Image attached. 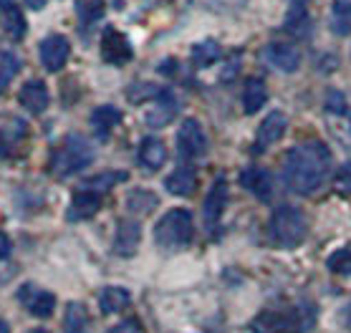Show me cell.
<instances>
[{"mask_svg":"<svg viewBox=\"0 0 351 333\" xmlns=\"http://www.w3.org/2000/svg\"><path fill=\"white\" fill-rule=\"evenodd\" d=\"M316 323V316H313V308L308 306H295V308H288L283 313H261V316L253 321V331L258 333H306L308 328H313Z\"/></svg>","mask_w":351,"mask_h":333,"instance_id":"7a4b0ae2","label":"cell"},{"mask_svg":"<svg viewBox=\"0 0 351 333\" xmlns=\"http://www.w3.org/2000/svg\"><path fill=\"white\" fill-rule=\"evenodd\" d=\"M263 56L268 64L276 66V69L283 73H293V71H298V66H301V53H298L295 46H291V43H280V40L268 43V46L263 48Z\"/></svg>","mask_w":351,"mask_h":333,"instance_id":"30bf717a","label":"cell"},{"mask_svg":"<svg viewBox=\"0 0 351 333\" xmlns=\"http://www.w3.org/2000/svg\"><path fill=\"white\" fill-rule=\"evenodd\" d=\"M0 333H10V325L5 323V321H3V318H0Z\"/></svg>","mask_w":351,"mask_h":333,"instance_id":"f35d334b","label":"cell"},{"mask_svg":"<svg viewBox=\"0 0 351 333\" xmlns=\"http://www.w3.org/2000/svg\"><path fill=\"white\" fill-rule=\"evenodd\" d=\"M199 3H205L208 8H232V5H240L243 0H199Z\"/></svg>","mask_w":351,"mask_h":333,"instance_id":"d590c367","label":"cell"},{"mask_svg":"<svg viewBox=\"0 0 351 333\" xmlns=\"http://www.w3.org/2000/svg\"><path fill=\"white\" fill-rule=\"evenodd\" d=\"M139 164L144 166V169H149V172H154V169H160L165 162H167V149H165V144L160 142V139H154V136H147V139H142V144H139Z\"/></svg>","mask_w":351,"mask_h":333,"instance_id":"ac0fdd59","label":"cell"},{"mask_svg":"<svg viewBox=\"0 0 351 333\" xmlns=\"http://www.w3.org/2000/svg\"><path fill=\"white\" fill-rule=\"evenodd\" d=\"M139 240H142V227L136 220H121L117 225V238H114V250L121 258H129V255L136 253L139 247Z\"/></svg>","mask_w":351,"mask_h":333,"instance_id":"9a60e30c","label":"cell"},{"mask_svg":"<svg viewBox=\"0 0 351 333\" xmlns=\"http://www.w3.org/2000/svg\"><path fill=\"white\" fill-rule=\"evenodd\" d=\"M76 13L81 23H96L104 16V0H76Z\"/></svg>","mask_w":351,"mask_h":333,"instance_id":"f1b7e54d","label":"cell"},{"mask_svg":"<svg viewBox=\"0 0 351 333\" xmlns=\"http://www.w3.org/2000/svg\"><path fill=\"white\" fill-rule=\"evenodd\" d=\"M286 31L295 38H306L308 31H311V18L306 13L304 5H293V8L288 10L286 16Z\"/></svg>","mask_w":351,"mask_h":333,"instance_id":"603a6c76","label":"cell"},{"mask_svg":"<svg viewBox=\"0 0 351 333\" xmlns=\"http://www.w3.org/2000/svg\"><path fill=\"white\" fill-rule=\"evenodd\" d=\"M66 333H86L88 331V313L84 303H69L64 316Z\"/></svg>","mask_w":351,"mask_h":333,"instance_id":"cb8c5ba5","label":"cell"},{"mask_svg":"<svg viewBox=\"0 0 351 333\" xmlns=\"http://www.w3.org/2000/svg\"><path fill=\"white\" fill-rule=\"evenodd\" d=\"M99 210H101V195L94 190H79V192H73V199L66 214H69V220L79 222V220L94 217Z\"/></svg>","mask_w":351,"mask_h":333,"instance_id":"5bb4252c","label":"cell"},{"mask_svg":"<svg viewBox=\"0 0 351 333\" xmlns=\"http://www.w3.org/2000/svg\"><path fill=\"white\" fill-rule=\"evenodd\" d=\"M225 205H228V184L225 180L220 177L215 182V187L208 192V197H205V222H208V227H217V222L223 217L225 212Z\"/></svg>","mask_w":351,"mask_h":333,"instance_id":"2e32d148","label":"cell"},{"mask_svg":"<svg viewBox=\"0 0 351 333\" xmlns=\"http://www.w3.org/2000/svg\"><path fill=\"white\" fill-rule=\"evenodd\" d=\"M288 129V116L283 111H271L263 121H261V127H258V134H256V151H265L271 149L273 144L280 142V136L286 134Z\"/></svg>","mask_w":351,"mask_h":333,"instance_id":"9c48e42d","label":"cell"},{"mask_svg":"<svg viewBox=\"0 0 351 333\" xmlns=\"http://www.w3.org/2000/svg\"><path fill=\"white\" fill-rule=\"evenodd\" d=\"M28 3V8H33V10H40L43 5H46L48 0H25Z\"/></svg>","mask_w":351,"mask_h":333,"instance_id":"74e56055","label":"cell"},{"mask_svg":"<svg viewBox=\"0 0 351 333\" xmlns=\"http://www.w3.org/2000/svg\"><path fill=\"white\" fill-rule=\"evenodd\" d=\"M18 101L25 111L31 114H43L48 106V88L43 81H28L21 86V94H18Z\"/></svg>","mask_w":351,"mask_h":333,"instance_id":"e0dca14e","label":"cell"},{"mask_svg":"<svg viewBox=\"0 0 351 333\" xmlns=\"http://www.w3.org/2000/svg\"><path fill=\"white\" fill-rule=\"evenodd\" d=\"M10 250H13V243H10V238L0 232V260H5V258L10 255Z\"/></svg>","mask_w":351,"mask_h":333,"instance_id":"8d00e7d4","label":"cell"},{"mask_svg":"<svg viewBox=\"0 0 351 333\" xmlns=\"http://www.w3.org/2000/svg\"><path fill=\"white\" fill-rule=\"evenodd\" d=\"M5 33H8L13 40H21L25 33V18L18 8H5Z\"/></svg>","mask_w":351,"mask_h":333,"instance_id":"4dcf8cb0","label":"cell"},{"mask_svg":"<svg viewBox=\"0 0 351 333\" xmlns=\"http://www.w3.org/2000/svg\"><path fill=\"white\" fill-rule=\"evenodd\" d=\"M331 31L336 36L351 33V0H336L334 10H331Z\"/></svg>","mask_w":351,"mask_h":333,"instance_id":"484cf974","label":"cell"},{"mask_svg":"<svg viewBox=\"0 0 351 333\" xmlns=\"http://www.w3.org/2000/svg\"><path fill=\"white\" fill-rule=\"evenodd\" d=\"M334 190L341 195V197H351V162H346V164L336 172L334 177Z\"/></svg>","mask_w":351,"mask_h":333,"instance_id":"d6a6232c","label":"cell"},{"mask_svg":"<svg viewBox=\"0 0 351 333\" xmlns=\"http://www.w3.org/2000/svg\"><path fill=\"white\" fill-rule=\"evenodd\" d=\"M18 295H21V303L36 318H48L56 310V295L48 293V291H36L33 286H23L18 291Z\"/></svg>","mask_w":351,"mask_h":333,"instance_id":"7c38bea8","label":"cell"},{"mask_svg":"<svg viewBox=\"0 0 351 333\" xmlns=\"http://www.w3.org/2000/svg\"><path fill=\"white\" fill-rule=\"evenodd\" d=\"M28 333H51V331H46V328H31Z\"/></svg>","mask_w":351,"mask_h":333,"instance_id":"60d3db41","label":"cell"},{"mask_svg":"<svg viewBox=\"0 0 351 333\" xmlns=\"http://www.w3.org/2000/svg\"><path fill=\"white\" fill-rule=\"evenodd\" d=\"M106 333H142V325L136 323L134 318H129V321H121V323L112 325Z\"/></svg>","mask_w":351,"mask_h":333,"instance_id":"e575fe53","label":"cell"},{"mask_svg":"<svg viewBox=\"0 0 351 333\" xmlns=\"http://www.w3.org/2000/svg\"><path fill=\"white\" fill-rule=\"evenodd\" d=\"M175 114H177V99L172 94L160 91V94L154 96V103L144 114V121L152 129H160V127H167L169 121L175 119Z\"/></svg>","mask_w":351,"mask_h":333,"instance_id":"4fadbf2b","label":"cell"},{"mask_svg":"<svg viewBox=\"0 0 351 333\" xmlns=\"http://www.w3.org/2000/svg\"><path fill=\"white\" fill-rule=\"evenodd\" d=\"M326 268L334 273V275H351V250H336V253H331V258L326 260Z\"/></svg>","mask_w":351,"mask_h":333,"instance_id":"1f68e13d","label":"cell"},{"mask_svg":"<svg viewBox=\"0 0 351 333\" xmlns=\"http://www.w3.org/2000/svg\"><path fill=\"white\" fill-rule=\"evenodd\" d=\"M10 8V0H0V10H5Z\"/></svg>","mask_w":351,"mask_h":333,"instance_id":"ab89813d","label":"cell"},{"mask_svg":"<svg viewBox=\"0 0 351 333\" xmlns=\"http://www.w3.org/2000/svg\"><path fill=\"white\" fill-rule=\"evenodd\" d=\"M326 111L328 114H334V116H341V114H346V99H343L341 91H328L326 96Z\"/></svg>","mask_w":351,"mask_h":333,"instance_id":"836d02e7","label":"cell"},{"mask_svg":"<svg viewBox=\"0 0 351 333\" xmlns=\"http://www.w3.org/2000/svg\"><path fill=\"white\" fill-rule=\"evenodd\" d=\"M101 56L106 64L121 66L132 61V43L127 40V36L117 28H106L101 36Z\"/></svg>","mask_w":351,"mask_h":333,"instance_id":"ba28073f","label":"cell"},{"mask_svg":"<svg viewBox=\"0 0 351 333\" xmlns=\"http://www.w3.org/2000/svg\"><path fill=\"white\" fill-rule=\"evenodd\" d=\"M129 303H132V295H129L127 288L109 286L99 293V308H101V313H121Z\"/></svg>","mask_w":351,"mask_h":333,"instance_id":"ffe728a7","label":"cell"},{"mask_svg":"<svg viewBox=\"0 0 351 333\" xmlns=\"http://www.w3.org/2000/svg\"><path fill=\"white\" fill-rule=\"evenodd\" d=\"M240 184H243V190L256 195L261 202H268L273 197V177L263 166H247V169H243Z\"/></svg>","mask_w":351,"mask_h":333,"instance_id":"8fae6325","label":"cell"},{"mask_svg":"<svg viewBox=\"0 0 351 333\" xmlns=\"http://www.w3.org/2000/svg\"><path fill=\"white\" fill-rule=\"evenodd\" d=\"M283 182L295 195H313L326 184L331 175V154L324 142H301L286 151L280 164Z\"/></svg>","mask_w":351,"mask_h":333,"instance_id":"6da1fadb","label":"cell"},{"mask_svg":"<svg viewBox=\"0 0 351 333\" xmlns=\"http://www.w3.org/2000/svg\"><path fill=\"white\" fill-rule=\"evenodd\" d=\"M21 61L10 51H0V91H5L10 86V81L16 79Z\"/></svg>","mask_w":351,"mask_h":333,"instance_id":"83f0119b","label":"cell"},{"mask_svg":"<svg viewBox=\"0 0 351 333\" xmlns=\"http://www.w3.org/2000/svg\"><path fill=\"white\" fill-rule=\"evenodd\" d=\"M38 53H40V64H43V69L51 73H56V71H61V69L66 66V61H69V56H71V43H69V38L53 33V36H48V38L40 40Z\"/></svg>","mask_w":351,"mask_h":333,"instance_id":"52a82bcc","label":"cell"},{"mask_svg":"<svg viewBox=\"0 0 351 333\" xmlns=\"http://www.w3.org/2000/svg\"><path fill=\"white\" fill-rule=\"evenodd\" d=\"M165 187L169 190V195H177V197H190L195 187H197V175L190 166H180L172 175L165 180Z\"/></svg>","mask_w":351,"mask_h":333,"instance_id":"d6986e66","label":"cell"},{"mask_svg":"<svg viewBox=\"0 0 351 333\" xmlns=\"http://www.w3.org/2000/svg\"><path fill=\"white\" fill-rule=\"evenodd\" d=\"M119 119H121L119 109H114V106H99L91 114V127H94L99 139H106V136L112 134V129L119 124Z\"/></svg>","mask_w":351,"mask_h":333,"instance_id":"44dd1931","label":"cell"},{"mask_svg":"<svg viewBox=\"0 0 351 333\" xmlns=\"http://www.w3.org/2000/svg\"><path fill=\"white\" fill-rule=\"evenodd\" d=\"M157 205H160V199H157V195H154L152 190H134L127 197V210L129 212H134V214L152 212Z\"/></svg>","mask_w":351,"mask_h":333,"instance_id":"d4e9b609","label":"cell"},{"mask_svg":"<svg viewBox=\"0 0 351 333\" xmlns=\"http://www.w3.org/2000/svg\"><path fill=\"white\" fill-rule=\"evenodd\" d=\"M127 180V175L124 172H101V175H96L94 180H88L84 187L86 190H94V192H106V190H112L114 184H119V182H124Z\"/></svg>","mask_w":351,"mask_h":333,"instance_id":"f546056e","label":"cell"},{"mask_svg":"<svg viewBox=\"0 0 351 333\" xmlns=\"http://www.w3.org/2000/svg\"><path fill=\"white\" fill-rule=\"evenodd\" d=\"M94 162V151L88 147L86 139L71 134L53 149L51 157V172L56 177H71L76 172H84Z\"/></svg>","mask_w":351,"mask_h":333,"instance_id":"3957f363","label":"cell"},{"mask_svg":"<svg viewBox=\"0 0 351 333\" xmlns=\"http://www.w3.org/2000/svg\"><path fill=\"white\" fill-rule=\"evenodd\" d=\"M192 235H195V222H192L190 210H182V207H175L167 214H162V220L154 227L157 245L167 247V250L190 245Z\"/></svg>","mask_w":351,"mask_h":333,"instance_id":"5b68a950","label":"cell"},{"mask_svg":"<svg viewBox=\"0 0 351 333\" xmlns=\"http://www.w3.org/2000/svg\"><path fill=\"white\" fill-rule=\"evenodd\" d=\"M177 149L184 159H202L208 151V134L197 119H184L177 132Z\"/></svg>","mask_w":351,"mask_h":333,"instance_id":"8992f818","label":"cell"},{"mask_svg":"<svg viewBox=\"0 0 351 333\" xmlns=\"http://www.w3.org/2000/svg\"><path fill=\"white\" fill-rule=\"evenodd\" d=\"M217 58H220V46H217L215 40H202V43L192 48V64L199 66V69L215 64Z\"/></svg>","mask_w":351,"mask_h":333,"instance_id":"4316f807","label":"cell"},{"mask_svg":"<svg viewBox=\"0 0 351 333\" xmlns=\"http://www.w3.org/2000/svg\"><path fill=\"white\" fill-rule=\"evenodd\" d=\"M306 230H308V225H306L304 212L291 205H280L271 214V222H268V235L280 247L301 245L306 238Z\"/></svg>","mask_w":351,"mask_h":333,"instance_id":"277c9868","label":"cell"},{"mask_svg":"<svg viewBox=\"0 0 351 333\" xmlns=\"http://www.w3.org/2000/svg\"><path fill=\"white\" fill-rule=\"evenodd\" d=\"M268 99V88H265V81L263 79H250L245 84V91H243V109L247 114H256L261 106L265 103Z\"/></svg>","mask_w":351,"mask_h":333,"instance_id":"7402d4cb","label":"cell"}]
</instances>
